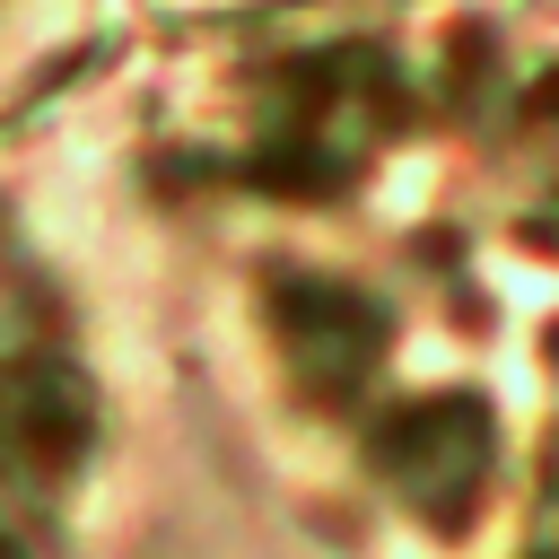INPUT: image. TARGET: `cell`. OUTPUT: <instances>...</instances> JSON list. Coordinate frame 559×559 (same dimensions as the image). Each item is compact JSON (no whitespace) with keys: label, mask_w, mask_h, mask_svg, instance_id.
<instances>
[{"label":"cell","mask_w":559,"mask_h":559,"mask_svg":"<svg viewBox=\"0 0 559 559\" xmlns=\"http://www.w3.org/2000/svg\"><path fill=\"white\" fill-rule=\"evenodd\" d=\"M384 480L428 507V515H463L472 489L489 480V419L463 411V402H428V411H402L384 428Z\"/></svg>","instance_id":"cell-1"},{"label":"cell","mask_w":559,"mask_h":559,"mask_svg":"<svg viewBox=\"0 0 559 559\" xmlns=\"http://www.w3.org/2000/svg\"><path fill=\"white\" fill-rule=\"evenodd\" d=\"M79 437H87V402H79V384H70L61 358L0 367V472L9 480H26V489L61 480V463L79 454Z\"/></svg>","instance_id":"cell-2"},{"label":"cell","mask_w":559,"mask_h":559,"mask_svg":"<svg viewBox=\"0 0 559 559\" xmlns=\"http://www.w3.org/2000/svg\"><path fill=\"white\" fill-rule=\"evenodd\" d=\"M280 341H288V358H297L306 384L341 393V384H358V376L376 367L384 314H376L367 297H349V288H314V280H297V288H280Z\"/></svg>","instance_id":"cell-3"}]
</instances>
